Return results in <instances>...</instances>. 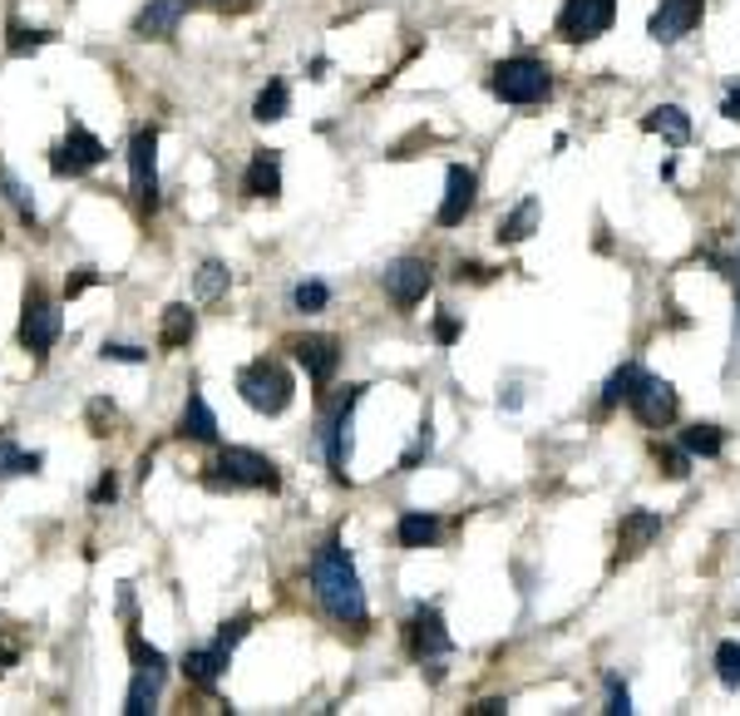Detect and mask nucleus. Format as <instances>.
Returning <instances> with one entry per match:
<instances>
[{
  "label": "nucleus",
  "mask_w": 740,
  "mask_h": 716,
  "mask_svg": "<svg viewBox=\"0 0 740 716\" xmlns=\"http://www.w3.org/2000/svg\"><path fill=\"white\" fill-rule=\"evenodd\" d=\"M311 593H316V603H321V613L331 617V623L351 627V633H365V627H371L361 573H355L351 554L341 548V538H326V544L311 554Z\"/></svg>",
  "instance_id": "1"
},
{
  "label": "nucleus",
  "mask_w": 740,
  "mask_h": 716,
  "mask_svg": "<svg viewBox=\"0 0 740 716\" xmlns=\"http://www.w3.org/2000/svg\"><path fill=\"white\" fill-rule=\"evenodd\" d=\"M237 396H242V406L257 410V416H282L296 396V380L276 356H257L237 371Z\"/></svg>",
  "instance_id": "2"
},
{
  "label": "nucleus",
  "mask_w": 740,
  "mask_h": 716,
  "mask_svg": "<svg viewBox=\"0 0 740 716\" xmlns=\"http://www.w3.org/2000/svg\"><path fill=\"white\" fill-rule=\"evenodd\" d=\"M128 662H134V682H128V696H124V716H153L158 712V696H163V682H168V657L158 652L153 643L138 637V627H128Z\"/></svg>",
  "instance_id": "3"
},
{
  "label": "nucleus",
  "mask_w": 740,
  "mask_h": 716,
  "mask_svg": "<svg viewBox=\"0 0 740 716\" xmlns=\"http://www.w3.org/2000/svg\"><path fill=\"white\" fill-rule=\"evenodd\" d=\"M203 485L207 489H266V495H276L282 489V469L247 445H227L213 459V469L203 475Z\"/></svg>",
  "instance_id": "4"
},
{
  "label": "nucleus",
  "mask_w": 740,
  "mask_h": 716,
  "mask_svg": "<svg viewBox=\"0 0 740 716\" xmlns=\"http://www.w3.org/2000/svg\"><path fill=\"white\" fill-rule=\"evenodd\" d=\"M489 94L503 104H513V110H523V104H543L553 94V75L543 60H533V55H513V60L493 65L489 75Z\"/></svg>",
  "instance_id": "5"
},
{
  "label": "nucleus",
  "mask_w": 740,
  "mask_h": 716,
  "mask_svg": "<svg viewBox=\"0 0 740 716\" xmlns=\"http://www.w3.org/2000/svg\"><path fill=\"white\" fill-rule=\"evenodd\" d=\"M365 386H345L341 396L331 400V410H326L321 420V445H326V465H331L335 479H351L345 469H351V425H355V400H361Z\"/></svg>",
  "instance_id": "6"
},
{
  "label": "nucleus",
  "mask_w": 740,
  "mask_h": 716,
  "mask_svg": "<svg viewBox=\"0 0 740 716\" xmlns=\"http://www.w3.org/2000/svg\"><path fill=\"white\" fill-rule=\"evenodd\" d=\"M109 159V149H104V139L99 134H89L79 120H69V134L49 149V173L55 179H84L89 169H99V163Z\"/></svg>",
  "instance_id": "7"
},
{
  "label": "nucleus",
  "mask_w": 740,
  "mask_h": 716,
  "mask_svg": "<svg viewBox=\"0 0 740 716\" xmlns=\"http://www.w3.org/2000/svg\"><path fill=\"white\" fill-rule=\"evenodd\" d=\"M128 189L144 213H158V129H134L128 139Z\"/></svg>",
  "instance_id": "8"
},
{
  "label": "nucleus",
  "mask_w": 740,
  "mask_h": 716,
  "mask_svg": "<svg viewBox=\"0 0 740 716\" xmlns=\"http://www.w3.org/2000/svg\"><path fill=\"white\" fill-rule=\"evenodd\" d=\"M59 337H65V317H59V307L39 287H30L25 292V311H20V346H25L30 356H45Z\"/></svg>",
  "instance_id": "9"
},
{
  "label": "nucleus",
  "mask_w": 740,
  "mask_h": 716,
  "mask_svg": "<svg viewBox=\"0 0 740 716\" xmlns=\"http://www.w3.org/2000/svg\"><path fill=\"white\" fill-rule=\"evenodd\" d=\"M612 21H617V0H562L558 35L572 45H588L597 35H607Z\"/></svg>",
  "instance_id": "10"
},
{
  "label": "nucleus",
  "mask_w": 740,
  "mask_h": 716,
  "mask_svg": "<svg viewBox=\"0 0 740 716\" xmlns=\"http://www.w3.org/2000/svg\"><path fill=\"white\" fill-rule=\"evenodd\" d=\"M405 647H410L414 662H434V657H449L454 652V637H449L444 613L434 603L414 607V613L405 617Z\"/></svg>",
  "instance_id": "11"
},
{
  "label": "nucleus",
  "mask_w": 740,
  "mask_h": 716,
  "mask_svg": "<svg viewBox=\"0 0 740 716\" xmlns=\"http://www.w3.org/2000/svg\"><path fill=\"white\" fill-rule=\"evenodd\" d=\"M380 287H385V297L395 302L400 311H410V307H420L424 297H430V287H434V268L424 258H395L390 268L380 272Z\"/></svg>",
  "instance_id": "12"
},
{
  "label": "nucleus",
  "mask_w": 740,
  "mask_h": 716,
  "mask_svg": "<svg viewBox=\"0 0 740 716\" xmlns=\"http://www.w3.org/2000/svg\"><path fill=\"white\" fill-rule=\"evenodd\" d=\"M627 406H631V416H637L647 430H661V425H671V420H676L681 400H676V386H671V380L647 376V371H641L637 386H631V396H627Z\"/></svg>",
  "instance_id": "13"
},
{
  "label": "nucleus",
  "mask_w": 740,
  "mask_h": 716,
  "mask_svg": "<svg viewBox=\"0 0 740 716\" xmlns=\"http://www.w3.org/2000/svg\"><path fill=\"white\" fill-rule=\"evenodd\" d=\"M292 356H296V366L306 371V380H311L316 390H326L335 380V371H341V341L326 337V331H311V337L292 341Z\"/></svg>",
  "instance_id": "14"
},
{
  "label": "nucleus",
  "mask_w": 740,
  "mask_h": 716,
  "mask_svg": "<svg viewBox=\"0 0 740 716\" xmlns=\"http://www.w3.org/2000/svg\"><path fill=\"white\" fill-rule=\"evenodd\" d=\"M474 203H479V173L464 169V163H449V173H444V198H440V208H434V223H440V228H459V223L474 213Z\"/></svg>",
  "instance_id": "15"
},
{
  "label": "nucleus",
  "mask_w": 740,
  "mask_h": 716,
  "mask_svg": "<svg viewBox=\"0 0 740 716\" xmlns=\"http://www.w3.org/2000/svg\"><path fill=\"white\" fill-rule=\"evenodd\" d=\"M701 15H706V0H657V11H651V21H647V35L657 45H676L696 31Z\"/></svg>",
  "instance_id": "16"
},
{
  "label": "nucleus",
  "mask_w": 740,
  "mask_h": 716,
  "mask_svg": "<svg viewBox=\"0 0 740 716\" xmlns=\"http://www.w3.org/2000/svg\"><path fill=\"white\" fill-rule=\"evenodd\" d=\"M227 667H232V647H223L217 637L207 647H187V652H183V677L193 686H203V692H213L217 677H223Z\"/></svg>",
  "instance_id": "17"
},
{
  "label": "nucleus",
  "mask_w": 740,
  "mask_h": 716,
  "mask_svg": "<svg viewBox=\"0 0 740 716\" xmlns=\"http://www.w3.org/2000/svg\"><path fill=\"white\" fill-rule=\"evenodd\" d=\"M242 193L247 198H282V154L276 149H252L242 173Z\"/></svg>",
  "instance_id": "18"
},
{
  "label": "nucleus",
  "mask_w": 740,
  "mask_h": 716,
  "mask_svg": "<svg viewBox=\"0 0 740 716\" xmlns=\"http://www.w3.org/2000/svg\"><path fill=\"white\" fill-rule=\"evenodd\" d=\"M183 0H148L144 11L134 15V35L138 41H168V35L178 31V21H183Z\"/></svg>",
  "instance_id": "19"
},
{
  "label": "nucleus",
  "mask_w": 740,
  "mask_h": 716,
  "mask_svg": "<svg viewBox=\"0 0 740 716\" xmlns=\"http://www.w3.org/2000/svg\"><path fill=\"white\" fill-rule=\"evenodd\" d=\"M657 534H661V514H651V509H627L617 524V558H637Z\"/></svg>",
  "instance_id": "20"
},
{
  "label": "nucleus",
  "mask_w": 740,
  "mask_h": 716,
  "mask_svg": "<svg viewBox=\"0 0 740 716\" xmlns=\"http://www.w3.org/2000/svg\"><path fill=\"white\" fill-rule=\"evenodd\" d=\"M178 435L193 440V445H217V416H213L203 390H187L183 416H178Z\"/></svg>",
  "instance_id": "21"
},
{
  "label": "nucleus",
  "mask_w": 740,
  "mask_h": 716,
  "mask_svg": "<svg viewBox=\"0 0 740 716\" xmlns=\"http://www.w3.org/2000/svg\"><path fill=\"white\" fill-rule=\"evenodd\" d=\"M641 129L661 134V139H671V144H686L691 139V114L681 110V104H657V110L641 114Z\"/></svg>",
  "instance_id": "22"
},
{
  "label": "nucleus",
  "mask_w": 740,
  "mask_h": 716,
  "mask_svg": "<svg viewBox=\"0 0 740 716\" xmlns=\"http://www.w3.org/2000/svg\"><path fill=\"white\" fill-rule=\"evenodd\" d=\"M395 544L400 548H434L440 544V519L424 514V509L400 514V524H395Z\"/></svg>",
  "instance_id": "23"
},
{
  "label": "nucleus",
  "mask_w": 740,
  "mask_h": 716,
  "mask_svg": "<svg viewBox=\"0 0 740 716\" xmlns=\"http://www.w3.org/2000/svg\"><path fill=\"white\" fill-rule=\"evenodd\" d=\"M193 331H197L193 307L173 302V307L163 311V327H158V346H163V351H178V346H187V341H193Z\"/></svg>",
  "instance_id": "24"
},
{
  "label": "nucleus",
  "mask_w": 740,
  "mask_h": 716,
  "mask_svg": "<svg viewBox=\"0 0 740 716\" xmlns=\"http://www.w3.org/2000/svg\"><path fill=\"white\" fill-rule=\"evenodd\" d=\"M538 213H543V208H538V198H523L519 208H513V213H503V218H499V232H493V238H499L503 248L523 242L533 228H538Z\"/></svg>",
  "instance_id": "25"
},
{
  "label": "nucleus",
  "mask_w": 740,
  "mask_h": 716,
  "mask_svg": "<svg viewBox=\"0 0 740 716\" xmlns=\"http://www.w3.org/2000/svg\"><path fill=\"white\" fill-rule=\"evenodd\" d=\"M39 465H45V455H39V450H20L15 435H10V430H0V479H10V475H39Z\"/></svg>",
  "instance_id": "26"
},
{
  "label": "nucleus",
  "mask_w": 740,
  "mask_h": 716,
  "mask_svg": "<svg viewBox=\"0 0 740 716\" xmlns=\"http://www.w3.org/2000/svg\"><path fill=\"white\" fill-rule=\"evenodd\" d=\"M292 114V90H286V80H272L262 94L252 100V120L257 124H276Z\"/></svg>",
  "instance_id": "27"
},
{
  "label": "nucleus",
  "mask_w": 740,
  "mask_h": 716,
  "mask_svg": "<svg viewBox=\"0 0 740 716\" xmlns=\"http://www.w3.org/2000/svg\"><path fill=\"white\" fill-rule=\"evenodd\" d=\"M681 450H686L691 459H716L720 450H726V430L720 425H686L681 430Z\"/></svg>",
  "instance_id": "28"
},
{
  "label": "nucleus",
  "mask_w": 740,
  "mask_h": 716,
  "mask_svg": "<svg viewBox=\"0 0 740 716\" xmlns=\"http://www.w3.org/2000/svg\"><path fill=\"white\" fill-rule=\"evenodd\" d=\"M227 287H232V277H227L223 262H203V268L193 272V297L197 302H223Z\"/></svg>",
  "instance_id": "29"
},
{
  "label": "nucleus",
  "mask_w": 740,
  "mask_h": 716,
  "mask_svg": "<svg viewBox=\"0 0 740 716\" xmlns=\"http://www.w3.org/2000/svg\"><path fill=\"white\" fill-rule=\"evenodd\" d=\"M0 193H5V203H10V208H15V213H20V223H25V228H39L35 198H30V189H25V183L15 179V173H5V169H0Z\"/></svg>",
  "instance_id": "30"
},
{
  "label": "nucleus",
  "mask_w": 740,
  "mask_h": 716,
  "mask_svg": "<svg viewBox=\"0 0 740 716\" xmlns=\"http://www.w3.org/2000/svg\"><path fill=\"white\" fill-rule=\"evenodd\" d=\"M55 41L49 31H25L20 21H10V41H5V55L10 60H25V55H35V50H45V45Z\"/></svg>",
  "instance_id": "31"
},
{
  "label": "nucleus",
  "mask_w": 740,
  "mask_h": 716,
  "mask_svg": "<svg viewBox=\"0 0 740 716\" xmlns=\"http://www.w3.org/2000/svg\"><path fill=\"white\" fill-rule=\"evenodd\" d=\"M292 307L296 311H306V317H311V311H326L331 307V287H326V282H296L292 287Z\"/></svg>",
  "instance_id": "32"
},
{
  "label": "nucleus",
  "mask_w": 740,
  "mask_h": 716,
  "mask_svg": "<svg viewBox=\"0 0 740 716\" xmlns=\"http://www.w3.org/2000/svg\"><path fill=\"white\" fill-rule=\"evenodd\" d=\"M716 677H720V686L740 692V643H720L716 647Z\"/></svg>",
  "instance_id": "33"
},
{
  "label": "nucleus",
  "mask_w": 740,
  "mask_h": 716,
  "mask_svg": "<svg viewBox=\"0 0 740 716\" xmlns=\"http://www.w3.org/2000/svg\"><path fill=\"white\" fill-rule=\"evenodd\" d=\"M637 376H641V366H617V371H612L607 390H602V410H612L617 400H627L631 386H637Z\"/></svg>",
  "instance_id": "34"
},
{
  "label": "nucleus",
  "mask_w": 740,
  "mask_h": 716,
  "mask_svg": "<svg viewBox=\"0 0 740 716\" xmlns=\"http://www.w3.org/2000/svg\"><path fill=\"white\" fill-rule=\"evenodd\" d=\"M657 465H661V475H667V479H686L691 475V455H686V450H661L657 445Z\"/></svg>",
  "instance_id": "35"
},
{
  "label": "nucleus",
  "mask_w": 740,
  "mask_h": 716,
  "mask_svg": "<svg viewBox=\"0 0 740 716\" xmlns=\"http://www.w3.org/2000/svg\"><path fill=\"white\" fill-rule=\"evenodd\" d=\"M109 425H114V406H109L104 396H99V400H89V435H99V440H104V435H109Z\"/></svg>",
  "instance_id": "36"
},
{
  "label": "nucleus",
  "mask_w": 740,
  "mask_h": 716,
  "mask_svg": "<svg viewBox=\"0 0 740 716\" xmlns=\"http://www.w3.org/2000/svg\"><path fill=\"white\" fill-rule=\"evenodd\" d=\"M104 361H124V366H138V361H148L144 346H128V341H104V351H99Z\"/></svg>",
  "instance_id": "37"
},
{
  "label": "nucleus",
  "mask_w": 740,
  "mask_h": 716,
  "mask_svg": "<svg viewBox=\"0 0 740 716\" xmlns=\"http://www.w3.org/2000/svg\"><path fill=\"white\" fill-rule=\"evenodd\" d=\"M607 716H631V692L617 682V677H607V706H602Z\"/></svg>",
  "instance_id": "38"
},
{
  "label": "nucleus",
  "mask_w": 740,
  "mask_h": 716,
  "mask_svg": "<svg viewBox=\"0 0 740 716\" xmlns=\"http://www.w3.org/2000/svg\"><path fill=\"white\" fill-rule=\"evenodd\" d=\"M114 499H118V479L104 469V475H99V485L89 489V504H114Z\"/></svg>",
  "instance_id": "39"
},
{
  "label": "nucleus",
  "mask_w": 740,
  "mask_h": 716,
  "mask_svg": "<svg viewBox=\"0 0 740 716\" xmlns=\"http://www.w3.org/2000/svg\"><path fill=\"white\" fill-rule=\"evenodd\" d=\"M430 440H434V435H430V420H424V425H420V440H414V445H410V455L400 459V469H414V465H420V459L430 455Z\"/></svg>",
  "instance_id": "40"
},
{
  "label": "nucleus",
  "mask_w": 740,
  "mask_h": 716,
  "mask_svg": "<svg viewBox=\"0 0 740 716\" xmlns=\"http://www.w3.org/2000/svg\"><path fill=\"white\" fill-rule=\"evenodd\" d=\"M459 317H440L434 321V341H440V346H454V341H459Z\"/></svg>",
  "instance_id": "41"
},
{
  "label": "nucleus",
  "mask_w": 740,
  "mask_h": 716,
  "mask_svg": "<svg viewBox=\"0 0 740 716\" xmlns=\"http://www.w3.org/2000/svg\"><path fill=\"white\" fill-rule=\"evenodd\" d=\"M94 282H99V272H94V268H75V277L65 282V297H79V292L94 287Z\"/></svg>",
  "instance_id": "42"
},
{
  "label": "nucleus",
  "mask_w": 740,
  "mask_h": 716,
  "mask_svg": "<svg viewBox=\"0 0 740 716\" xmlns=\"http://www.w3.org/2000/svg\"><path fill=\"white\" fill-rule=\"evenodd\" d=\"M469 716H509V702H503V696H489V702L469 706Z\"/></svg>",
  "instance_id": "43"
},
{
  "label": "nucleus",
  "mask_w": 740,
  "mask_h": 716,
  "mask_svg": "<svg viewBox=\"0 0 740 716\" xmlns=\"http://www.w3.org/2000/svg\"><path fill=\"white\" fill-rule=\"evenodd\" d=\"M730 277H736V341H730V351H736V361H740V262ZM736 361H730V366H736Z\"/></svg>",
  "instance_id": "44"
},
{
  "label": "nucleus",
  "mask_w": 740,
  "mask_h": 716,
  "mask_svg": "<svg viewBox=\"0 0 740 716\" xmlns=\"http://www.w3.org/2000/svg\"><path fill=\"white\" fill-rule=\"evenodd\" d=\"M720 114H726L730 124H740V84H736V90L726 94V104H720Z\"/></svg>",
  "instance_id": "45"
},
{
  "label": "nucleus",
  "mask_w": 740,
  "mask_h": 716,
  "mask_svg": "<svg viewBox=\"0 0 740 716\" xmlns=\"http://www.w3.org/2000/svg\"><path fill=\"white\" fill-rule=\"evenodd\" d=\"M187 11H227V0H183Z\"/></svg>",
  "instance_id": "46"
},
{
  "label": "nucleus",
  "mask_w": 740,
  "mask_h": 716,
  "mask_svg": "<svg viewBox=\"0 0 740 716\" xmlns=\"http://www.w3.org/2000/svg\"><path fill=\"white\" fill-rule=\"evenodd\" d=\"M15 657H20L15 647H0V672H5V667H15Z\"/></svg>",
  "instance_id": "47"
}]
</instances>
